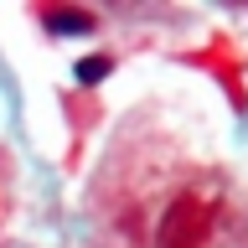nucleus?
Wrapping results in <instances>:
<instances>
[{
	"label": "nucleus",
	"instance_id": "obj_1",
	"mask_svg": "<svg viewBox=\"0 0 248 248\" xmlns=\"http://www.w3.org/2000/svg\"><path fill=\"white\" fill-rule=\"evenodd\" d=\"M42 26L52 31V36H83V31L98 26V16L83 11V5H46V11H42Z\"/></svg>",
	"mask_w": 248,
	"mask_h": 248
},
{
	"label": "nucleus",
	"instance_id": "obj_2",
	"mask_svg": "<svg viewBox=\"0 0 248 248\" xmlns=\"http://www.w3.org/2000/svg\"><path fill=\"white\" fill-rule=\"evenodd\" d=\"M108 73H114V57H108V52L78 62V83H98V78H108Z\"/></svg>",
	"mask_w": 248,
	"mask_h": 248
}]
</instances>
